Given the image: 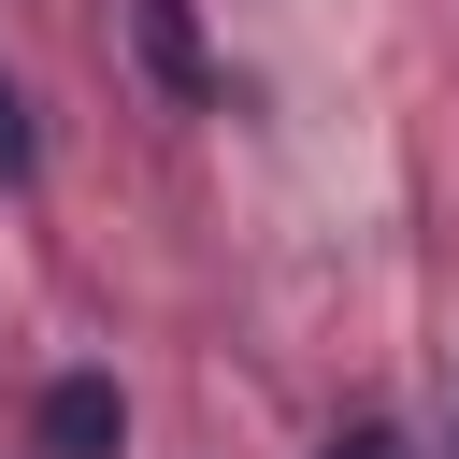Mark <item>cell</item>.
Instances as JSON below:
<instances>
[{
  "instance_id": "1",
  "label": "cell",
  "mask_w": 459,
  "mask_h": 459,
  "mask_svg": "<svg viewBox=\"0 0 459 459\" xmlns=\"http://www.w3.org/2000/svg\"><path fill=\"white\" fill-rule=\"evenodd\" d=\"M129 43H143V72L172 100H230V57L201 43V0H129Z\"/></svg>"
},
{
  "instance_id": "2",
  "label": "cell",
  "mask_w": 459,
  "mask_h": 459,
  "mask_svg": "<svg viewBox=\"0 0 459 459\" xmlns=\"http://www.w3.org/2000/svg\"><path fill=\"white\" fill-rule=\"evenodd\" d=\"M115 445H129L115 373H57V387H43V459H115Z\"/></svg>"
},
{
  "instance_id": "3",
  "label": "cell",
  "mask_w": 459,
  "mask_h": 459,
  "mask_svg": "<svg viewBox=\"0 0 459 459\" xmlns=\"http://www.w3.org/2000/svg\"><path fill=\"white\" fill-rule=\"evenodd\" d=\"M29 172H43V129H29V86L0 72V186H29Z\"/></svg>"
},
{
  "instance_id": "4",
  "label": "cell",
  "mask_w": 459,
  "mask_h": 459,
  "mask_svg": "<svg viewBox=\"0 0 459 459\" xmlns=\"http://www.w3.org/2000/svg\"><path fill=\"white\" fill-rule=\"evenodd\" d=\"M316 459H402V430H387V416H359V430H330Z\"/></svg>"
}]
</instances>
